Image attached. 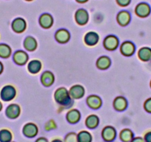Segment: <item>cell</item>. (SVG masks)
Segmentation results:
<instances>
[{"label":"cell","instance_id":"cell-43","mask_svg":"<svg viewBox=\"0 0 151 142\" xmlns=\"http://www.w3.org/2000/svg\"><path fill=\"white\" fill-rule=\"evenodd\" d=\"M11 142H15V141H11Z\"/></svg>","mask_w":151,"mask_h":142},{"label":"cell","instance_id":"cell-4","mask_svg":"<svg viewBox=\"0 0 151 142\" xmlns=\"http://www.w3.org/2000/svg\"><path fill=\"white\" fill-rule=\"evenodd\" d=\"M21 114V108L17 104H11L5 109V115L9 119H16Z\"/></svg>","mask_w":151,"mask_h":142},{"label":"cell","instance_id":"cell-8","mask_svg":"<svg viewBox=\"0 0 151 142\" xmlns=\"http://www.w3.org/2000/svg\"><path fill=\"white\" fill-rule=\"evenodd\" d=\"M104 48L108 50H114L118 47L119 46V39L113 35H110L107 36L104 39Z\"/></svg>","mask_w":151,"mask_h":142},{"label":"cell","instance_id":"cell-27","mask_svg":"<svg viewBox=\"0 0 151 142\" xmlns=\"http://www.w3.org/2000/svg\"><path fill=\"white\" fill-rule=\"evenodd\" d=\"M12 54V50L8 44L5 43L0 44V58L2 59H8Z\"/></svg>","mask_w":151,"mask_h":142},{"label":"cell","instance_id":"cell-12","mask_svg":"<svg viewBox=\"0 0 151 142\" xmlns=\"http://www.w3.org/2000/svg\"><path fill=\"white\" fill-rule=\"evenodd\" d=\"M85 89L82 85H76L71 87L69 90L70 95L73 99H79L85 95Z\"/></svg>","mask_w":151,"mask_h":142},{"label":"cell","instance_id":"cell-34","mask_svg":"<svg viewBox=\"0 0 151 142\" xmlns=\"http://www.w3.org/2000/svg\"><path fill=\"white\" fill-rule=\"evenodd\" d=\"M143 138L145 142H151V130L145 133V134L144 135Z\"/></svg>","mask_w":151,"mask_h":142},{"label":"cell","instance_id":"cell-18","mask_svg":"<svg viewBox=\"0 0 151 142\" xmlns=\"http://www.w3.org/2000/svg\"><path fill=\"white\" fill-rule=\"evenodd\" d=\"M127 107V101L125 98L122 96H118L115 98L113 101V108L116 110L121 111L124 110Z\"/></svg>","mask_w":151,"mask_h":142},{"label":"cell","instance_id":"cell-11","mask_svg":"<svg viewBox=\"0 0 151 142\" xmlns=\"http://www.w3.org/2000/svg\"><path fill=\"white\" fill-rule=\"evenodd\" d=\"M120 51L124 56H130L133 55L136 51V46L132 42L126 41L122 44L120 47Z\"/></svg>","mask_w":151,"mask_h":142},{"label":"cell","instance_id":"cell-39","mask_svg":"<svg viewBox=\"0 0 151 142\" xmlns=\"http://www.w3.org/2000/svg\"><path fill=\"white\" fill-rule=\"evenodd\" d=\"M51 142H64V141H62L59 138H55L53 139Z\"/></svg>","mask_w":151,"mask_h":142},{"label":"cell","instance_id":"cell-13","mask_svg":"<svg viewBox=\"0 0 151 142\" xmlns=\"http://www.w3.org/2000/svg\"><path fill=\"white\" fill-rule=\"evenodd\" d=\"M66 119L70 124H76L81 119V113L78 110L72 109L68 111L66 114Z\"/></svg>","mask_w":151,"mask_h":142},{"label":"cell","instance_id":"cell-36","mask_svg":"<svg viewBox=\"0 0 151 142\" xmlns=\"http://www.w3.org/2000/svg\"><path fill=\"white\" fill-rule=\"evenodd\" d=\"M35 142H49L48 140H47L46 138L45 137H40L39 138H37Z\"/></svg>","mask_w":151,"mask_h":142},{"label":"cell","instance_id":"cell-14","mask_svg":"<svg viewBox=\"0 0 151 142\" xmlns=\"http://www.w3.org/2000/svg\"><path fill=\"white\" fill-rule=\"evenodd\" d=\"M87 104L91 109L97 110L101 108L102 101L101 98L96 95H91L87 98Z\"/></svg>","mask_w":151,"mask_h":142},{"label":"cell","instance_id":"cell-20","mask_svg":"<svg viewBox=\"0 0 151 142\" xmlns=\"http://www.w3.org/2000/svg\"><path fill=\"white\" fill-rule=\"evenodd\" d=\"M54 75L50 71H45L41 76V82L45 87L51 86L54 82Z\"/></svg>","mask_w":151,"mask_h":142},{"label":"cell","instance_id":"cell-24","mask_svg":"<svg viewBox=\"0 0 151 142\" xmlns=\"http://www.w3.org/2000/svg\"><path fill=\"white\" fill-rule=\"evenodd\" d=\"M42 69V63L39 60L30 61L27 65V70L30 73L36 74L38 73Z\"/></svg>","mask_w":151,"mask_h":142},{"label":"cell","instance_id":"cell-37","mask_svg":"<svg viewBox=\"0 0 151 142\" xmlns=\"http://www.w3.org/2000/svg\"><path fill=\"white\" fill-rule=\"evenodd\" d=\"M3 71H4V65L3 64H2V62L0 61V75L3 73Z\"/></svg>","mask_w":151,"mask_h":142},{"label":"cell","instance_id":"cell-7","mask_svg":"<svg viewBox=\"0 0 151 142\" xmlns=\"http://www.w3.org/2000/svg\"><path fill=\"white\" fill-rule=\"evenodd\" d=\"M75 20L79 25H85L88 22V20H89L88 12L84 8L77 10L75 14Z\"/></svg>","mask_w":151,"mask_h":142},{"label":"cell","instance_id":"cell-16","mask_svg":"<svg viewBox=\"0 0 151 142\" xmlns=\"http://www.w3.org/2000/svg\"><path fill=\"white\" fill-rule=\"evenodd\" d=\"M70 38V34L66 29H60L55 34V39L59 43H66L69 41Z\"/></svg>","mask_w":151,"mask_h":142},{"label":"cell","instance_id":"cell-17","mask_svg":"<svg viewBox=\"0 0 151 142\" xmlns=\"http://www.w3.org/2000/svg\"><path fill=\"white\" fill-rule=\"evenodd\" d=\"M117 22L121 26H126L130 23L131 19L130 14L127 11H122L117 14Z\"/></svg>","mask_w":151,"mask_h":142},{"label":"cell","instance_id":"cell-29","mask_svg":"<svg viewBox=\"0 0 151 142\" xmlns=\"http://www.w3.org/2000/svg\"><path fill=\"white\" fill-rule=\"evenodd\" d=\"M78 142H92L93 137L91 133L86 130H82L77 134Z\"/></svg>","mask_w":151,"mask_h":142},{"label":"cell","instance_id":"cell-25","mask_svg":"<svg viewBox=\"0 0 151 142\" xmlns=\"http://www.w3.org/2000/svg\"><path fill=\"white\" fill-rule=\"evenodd\" d=\"M24 47L28 51H34L37 47V42L32 37H26L24 41Z\"/></svg>","mask_w":151,"mask_h":142},{"label":"cell","instance_id":"cell-31","mask_svg":"<svg viewBox=\"0 0 151 142\" xmlns=\"http://www.w3.org/2000/svg\"><path fill=\"white\" fill-rule=\"evenodd\" d=\"M56 127H57V126H56V122H55L54 120L53 119L47 121L45 124V130H47V131H51V130L56 129Z\"/></svg>","mask_w":151,"mask_h":142},{"label":"cell","instance_id":"cell-35","mask_svg":"<svg viewBox=\"0 0 151 142\" xmlns=\"http://www.w3.org/2000/svg\"><path fill=\"white\" fill-rule=\"evenodd\" d=\"M130 142H145V140L142 137H140V136H137V137H134Z\"/></svg>","mask_w":151,"mask_h":142},{"label":"cell","instance_id":"cell-40","mask_svg":"<svg viewBox=\"0 0 151 142\" xmlns=\"http://www.w3.org/2000/svg\"><path fill=\"white\" fill-rule=\"evenodd\" d=\"M2 109H3V104H2V101H0V112L2 110Z\"/></svg>","mask_w":151,"mask_h":142},{"label":"cell","instance_id":"cell-1","mask_svg":"<svg viewBox=\"0 0 151 142\" xmlns=\"http://www.w3.org/2000/svg\"><path fill=\"white\" fill-rule=\"evenodd\" d=\"M54 98L62 108H69L73 104V100L69 91L65 87H60L56 90L54 93Z\"/></svg>","mask_w":151,"mask_h":142},{"label":"cell","instance_id":"cell-19","mask_svg":"<svg viewBox=\"0 0 151 142\" xmlns=\"http://www.w3.org/2000/svg\"><path fill=\"white\" fill-rule=\"evenodd\" d=\"M99 36L95 32H88L85 37V42L88 46H94L98 43Z\"/></svg>","mask_w":151,"mask_h":142},{"label":"cell","instance_id":"cell-32","mask_svg":"<svg viewBox=\"0 0 151 142\" xmlns=\"http://www.w3.org/2000/svg\"><path fill=\"white\" fill-rule=\"evenodd\" d=\"M144 109L148 113H151V98H147L144 103Z\"/></svg>","mask_w":151,"mask_h":142},{"label":"cell","instance_id":"cell-10","mask_svg":"<svg viewBox=\"0 0 151 142\" xmlns=\"http://www.w3.org/2000/svg\"><path fill=\"white\" fill-rule=\"evenodd\" d=\"M28 55L27 53L23 50H17L14 53L13 56V60L15 62L17 65H24L28 61Z\"/></svg>","mask_w":151,"mask_h":142},{"label":"cell","instance_id":"cell-2","mask_svg":"<svg viewBox=\"0 0 151 142\" xmlns=\"http://www.w3.org/2000/svg\"><path fill=\"white\" fill-rule=\"evenodd\" d=\"M16 95H17V90L11 85L4 86L0 91V98L2 101L6 102L14 100Z\"/></svg>","mask_w":151,"mask_h":142},{"label":"cell","instance_id":"cell-9","mask_svg":"<svg viewBox=\"0 0 151 142\" xmlns=\"http://www.w3.org/2000/svg\"><path fill=\"white\" fill-rule=\"evenodd\" d=\"M26 27H27V24H26L25 20L21 17L16 18L11 24L12 30L17 33H21L24 32L25 30Z\"/></svg>","mask_w":151,"mask_h":142},{"label":"cell","instance_id":"cell-30","mask_svg":"<svg viewBox=\"0 0 151 142\" xmlns=\"http://www.w3.org/2000/svg\"><path fill=\"white\" fill-rule=\"evenodd\" d=\"M64 142H78L77 134L73 132L68 133L65 137Z\"/></svg>","mask_w":151,"mask_h":142},{"label":"cell","instance_id":"cell-28","mask_svg":"<svg viewBox=\"0 0 151 142\" xmlns=\"http://www.w3.org/2000/svg\"><path fill=\"white\" fill-rule=\"evenodd\" d=\"M13 140V133L8 129L0 130V142H11Z\"/></svg>","mask_w":151,"mask_h":142},{"label":"cell","instance_id":"cell-6","mask_svg":"<svg viewBox=\"0 0 151 142\" xmlns=\"http://www.w3.org/2000/svg\"><path fill=\"white\" fill-rule=\"evenodd\" d=\"M39 129L34 123H27L22 128V133L25 137L33 138L37 136Z\"/></svg>","mask_w":151,"mask_h":142},{"label":"cell","instance_id":"cell-42","mask_svg":"<svg viewBox=\"0 0 151 142\" xmlns=\"http://www.w3.org/2000/svg\"><path fill=\"white\" fill-rule=\"evenodd\" d=\"M150 87H151V81H150Z\"/></svg>","mask_w":151,"mask_h":142},{"label":"cell","instance_id":"cell-5","mask_svg":"<svg viewBox=\"0 0 151 142\" xmlns=\"http://www.w3.org/2000/svg\"><path fill=\"white\" fill-rule=\"evenodd\" d=\"M101 137L106 142H112L116 137V130L112 126H106L101 131Z\"/></svg>","mask_w":151,"mask_h":142},{"label":"cell","instance_id":"cell-38","mask_svg":"<svg viewBox=\"0 0 151 142\" xmlns=\"http://www.w3.org/2000/svg\"><path fill=\"white\" fill-rule=\"evenodd\" d=\"M76 2H79V3H81V4H83V3H85V2H87L88 1V0H76Z\"/></svg>","mask_w":151,"mask_h":142},{"label":"cell","instance_id":"cell-23","mask_svg":"<svg viewBox=\"0 0 151 142\" xmlns=\"http://www.w3.org/2000/svg\"><path fill=\"white\" fill-rule=\"evenodd\" d=\"M134 138V133L130 129H123L119 133V138L122 142H130Z\"/></svg>","mask_w":151,"mask_h":142},{"label":"cell","instance_id":"cell-33","mask_svg":"<svg viewBox=\"0 0 151 142\" xmlns=\"http://www.w3.org/2000/svg\"><path fill=\"white\" fill-rule=\"evenodd\" d=\"M116 2L120 7H127L131 2V0H116Z\"/></svg>","mask_w":151,"mask_h":142},{"label":"cell","instance_id":"cell-21","mask_svg":"<svg viewBox=\"0 0 151 142\" xmlns=\"http://www.w3.org/2000/svg\"><path fill=\"white\" fill-rule=\"evenodd\" d=\"M138 57L142 62H149L151 60V48L143 47L139 49L138 52Z\"/></svg>","mask_w":151,"mask_h":142},{"label":"cell","instance_id":"cell-26","mask_svg":"<svg viewBox=\"0 0 151 142\" xmlns=\"http://www.w3.org/2000/svg\"><path fill=\"white\" fill-rule=\"evenodd\" d=\"M111 65V61L107 56H101L96 62V66L100 70H106L110 67Z\"/></svg>","mask_w":151,"mask_h":142},{"label":"cell","instance_id":"cell-22","mask_svg":"<svg viewBox=\"0 0 151 142\" xmlns=\"http://www.w3.org/2000/svg\"><path fill=\"white\" fill-rule=\"evenodd\" d=\"M99 124V118L96 115H90L85 120V125L89 129H95Z\"/></svg>","mask_w":151,"mask_h":142},{"label":"cell","instance_id":"cell-3","mask_svg":"<svg viewBox=\"0 0 151 142\" xmlns=\"http://www.w3.org/2000/svg\"><path fill=\"white\" fill-rule=\"evenodd\" d=\"M150 13L151 7L147 2H140L135 8V14L140 18H146Z\"/></svg>","mask_w":151,"mask_h":142},{"label":"cell","instance_id":"cell-15","mask_svg":"<svg viewBox=\"0 0 151 142\" xmlns=\"http://www.w3.org/2000/svg\"><path fill=\"white\" fill-rule=\"evenodd\" d=\"M40 24L43 28L48 29L52 27L53 24V18L50 14H43L40 17Z\"/></svg>","mask_w":151,"mask_h":142},{"label":"cell","instance_id":"cell-41","mask_svg":"<svg viewBox=\"0 0 151 142\" xmlns=\"http://www.w3.org/2000/svg\"><path fill=\"white\" fill-rule=\"evenodd\" d=\"M25 1H27V2H30V1H33V0H25Z\"/></svg>","mask_w":151,"mask_h":142}]
</instances>
